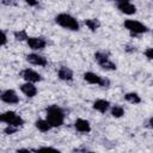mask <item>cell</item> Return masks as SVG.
<instances>
[{
    "label": "cell",
    "instance_id": "9a60e30c",
    "mask_svg": "<svg viewBox=\"0 0 153 153\" xmlns=\"http://www.w3.org/2000/svg\"><path fill=\"white\" fill-rule=\"evenodd\" d=\"M57 76H59V79H61V80H63V81H71V80L73 79V72H72L71 68L63 66V67H61V68L59 69Z\"/></svg>",
    "mask_w": 153,
    "mask_h": 153
},
{
    "label": "cell",
    "instance_id": "d4e9b609",
    "mask_svg": "<svg viewBox=\"0 0 153 153\" xmlns=\"http://www.w3.org/2000/svg\"><path fill=\"white\" fill-rule=\"evenodd\" d=\"M14 2H16V0H1V4H2V5H6V6L13 5Z\"/></svg>",
    "mask_w": 153,
    "mask_h": 153
},
{
    "label": "cell",
    "instance_id": "8fae6325",
    "mask_svg": "<svg viewBox=\"0 0 153 153\" xmlns=\"http://www.w3.org/2000/svg\"><path fill=\"white\" fill-rule=\"evenodd\" d=\"M20 91L29 98H32L37 94V87L33 85V82H29V81L20 85Z\"/></svg>",
    "mask_w": 153,
    "mask_h": 153
},
{
    "label": "cell",
    "instance_id": "7c38bea8",
    "mask_svg": "<svg viewBox=\"0 0 153 153\" xmlns=\"http://www.w3.org/2000/svg\"><path fill=\"white\" fill-rule=\"evenodd\" d=\"M117 8H118L122 13L128 14V16H131V14H135V13H136V7H135V5H133L130 1L118 2V4H117Z\"/></svg>",
    "mask_w": 153,
    "mask_h": 153
},
{
    "label": "cell",
    "instance_id": "d6986e66",
    "mask_svg": "<svg viewBox=\"0 0 153 153\" xmlns=\"http://www.w3.org/2000/svg\"><path fill=\"white\" fill-rule=\"evenodd\" d=\"M111 115H112L114 117H116V118L122 117V116L124 115V109H123V106H121V105H114V106L111 108Z\"/></svg>",
    "mask_w": 153,
    "mask_h": 153
},
{
    "label": "cell",
    "instance_id": "44dd1931",
    "mask_svg": "<svg viewBox=\"0 0 153 153\" xmlns=\"http://www.w3.org/2000/svg\"><path fill=\"white\" fill-rule=\"evenodd\" d=\"M17 130H18V127H14V126L7 124V127L4 129V133H5V134H7V135H11V134H14Z\"/></svg>",
    "mask_w": 153,
    "mask_h": 153
},
{
    "label": "cell",
    "instance_id": "5b68a950",
    "mask_svg": "<svg viewBox=\"0 0 153 153\" xmlns=\"http://www.w3.org/2000/svg\"><path fill=\"white\" fill-rule=\"evenodd\" d=\"M94 60L103 69H106V71H115L116 69V65L112 61H110L109 56L103 51H97L94 54Z\"/></svg>",
    "mask_w": 153,
    "mask_h": 153
},
{
    "label": "cell",
    "instance_id": "3957f363",
    "mask_svg": "<svg viewBox=\"0 0 153 153\" xmlns=\"http://www.w3.org/2000/svg\"><path fill=\"white\" fill-rule=\"evenodd\" d=\"M124 27L131 33V35H141V33H146L148 31V27L146 25H143L142 23L134 20V19H127L123 23Z\"/></svg>",
    "mask_w": 153,
    "mask_h": 153
},
{
    "label": "cell",
    "instance_id": "cb8c5ba5",
    "mask_svg": "<svg viewBox=\"0 0 153 153\" xmlns=\"http://www.w3.org/2000/svg\"><path fill=\"white\" fill-rule=\"evenodd\" d=\"M29 6H37L38 5V0H24Z\"/></svg>",
    "mask_w": 153,
    "mask_h": 153
},
{
    "label": "cell",
    "instance_id": "4316f807",
    "mask_svg": "<svg viewBox=\"0 0 153 153\" xmlns=\"http://www.w3.org/2000/svg\"><path fill=\"white\" fill-rule=\"evenodd\" d=\"M149 126L153 128V117H151V118H149Z\"/></svg>",
    "mask_w": 153,
    "mask_h": 153
},
{
    "label": "cell",
    "instance_id": "6da1fadb",
    "mask_svg": "<svg viewBox=\"0 0 153 153\" xmlns=\"http://www.w3.org/2000/svg\"><path fill=\"white\" fill-rule=\"evenodd\" d=\"M45 118L51 124V127H60L65 122V111L57 105H50L47 108Z\"/></svg>",
    "mask_w": 153,
    "mask_h": 153
},
{
    "label": "cell",
    "instance_id": "ba28073f",
    "mask_svg": "<svg viewBox=\"0 0 153 153\" xmlns=\"http://www.w3.org/2000/svg\"><path fill=\"white\" fill-rule=\"evenodd\" d=\"M26 43H27L29 48L32 50H42L47 45L45 39L42 37H29L26 39Z\"/></svg>",
    "mask_w": 153,
    "mask_h": 153
},
{
    "label": "cell",
    "instance_id": "8992f818",
    "mask_svg": "<svg viewBox=\"0 0 153 153\" xmlns=\"http://www.w3.org/2000/svg\"><path fill=\"white\" fill-rule=\"evenodd\" d=\"M84 80L88 84H92V85H99V86H103V87L109 86V80L102 78L100 75H98L93 72H86L84 74Z\"/></svg>",
    "mask_w": 153,
    "mask_h": 153
},
{
    "label": "cell",
    "instance_id": "83f0119b",
    "mask_svg": "<svg viewBox=\"0 0 153 153\" xmlns=\"http://www.w3.org/2000/svg\"><path fill=\"white\" fill-rule=\"evenodd\" d=\"M117 2H126V1H130V0H115Z\"/></svg>",
    "mask_w": 153,
    "mask_h": 153
},
{
    "label": "cell",
    "instance_id": "ffe728a7",
    "mask_svg": "<svg viewBox=\"0 0 153 153\" xmlns=\"http://www.w3.org/2000/svg\"><path fill=\"white\" fill-rule=\"evenodd\" d=\"M13 35H14V38H16L17 41H26V39L29 38V36H27V33H26V31H25V30L16 31Z\"/></svg>",
    "mask_w": 153,
    "mask_h": 153
},
{
    "label": "cell",
    "instance_id": "7402d4cb",
    "mask_svg": "<svg viewBox=\"0 0 153 153\" xmlns=\"http://www.w3.org/2000/svg\"><path fill=\"white\" fill-rule=\"evenodd\" d=\"M145 56L148 60H153V48H147L145 50Z\"/></svg>",
    "mask_w": 153,
    "mask_h": 153
},
{
    "label": "cell",
    "instance_id": "5bb4252c",
    "mask_svg": "<svg viewBox=\"0 0 153 153\" xmlns=\"http://www.w3.org/2000/svg\"><path fill=\"white\" fill-rule=\"evenodd\" d=\"M110 108V102L106 99H97L93 102V109L100 114H105Z\"/></svg>",
    "mask_w": 153,
    "mask_h": 153
},
{
    "label": "cell",
    "instance_id": "52a82bcc",
    "mask_svg": "<svg viewBox=\"0 0 153 153\" xmlns=\"http://www.w3.org/2000/svg\"><path fill=\"white\" fill-rule=\"evenodd\" d=\"M22 76L25 81H29V82H38L42 80V75L39 73H37L36 71L31 69V68H25L23 72H22Z\"/></svg>",
    "mask_w": 153,
    "mask_h": 153
},
{
    "label": "cell",
    "instance_id": "603a6c76",
    "mask_svg": "<svg viewBox=\"0 0 153 153\" xmlns=\"http://www.w3.org/2000/svg\"><path fill=\"white\" fill-rule=\"evenodd\" d=\"M6 43H7V35L5 31H1V45L4 47L6 45Z\"/></svg>",
    "mask_w": 153,
    "mask_h": 153
},
{
    "label": "cell",
    "instance_id": "30bf717a",
    "mask_svg": "<svg viewBox=\"0 0 153 153\" xmlns=\"http://www.w3.org/2000/svg\"><path fill=\"white\" fill-rule=\"evenodd\" d=\"M26 60H27L29 63L35 65V66H41V67H44V66H47V63H48V61H47V59H45L44 56H42V55H39V54H35V53L29 54V55L26 56Z\"/></svg>",
    "mask_w": 153,
    "mask_h": 153
},
{
    "label": "cell",
    "instance_id": "2e32d148",
    "mask_svg": "<svg viewBox=\"0 0 153 153\" xmlns=\"http://www.w3.org/2000/svg\"><path fill=\"white\" fill-rule=\"evenodd\" d=\"M35 126H36V128H37L39 131H43V133L49 131V130L53 128L51 124L47 121V118H45V120H37V121L35 122Z\"/></svg>",
    "mask_w": 153,
    "mask_h": 153
},
{
    "label": "cell",
    "instance_id": "ac0fdd59",
    "mask_svg": "<svg viewBox=\"0 0 153 153\" xmlns=\"http://www.w3.org/2000/svg\"><path fill=\"white\" fill-rule=\"evenodd\" d=\"M124 99L127 102L131 103V104H139V103H141V98H140V96L136 92H129V93H127L124 96Z\"/></svg>",
    "mask_w": 153,
    "mask_h": 153
},
{
    "label": "cell",
    "instance_id": "7a4b0ae2",
    "mask_svg": "<svg viewBox=\"0 0 153 153\" xmlns=\"http://www.w3.org/2000/svg\"><path fill=\"white\" fill-rule=\"evenodd\" d=\"M55 22H56L57 25H60L63 29H68V30H72V31H78L79 30L78 20L68 13H59L55 17Z\"/></svg>",
    "mask_w": 153,
    "mask_h": 153
},
{
    "label": "cell",
    "instance_id": "9c48e42d",
    "mask_svg": "<svg viewBox=\"0 0 153 153\" xmlns=\"http://www.w3.org/2000/svg\"><path fill=\"white\" fill-rule=\"evenodd\" d=\"M1 100L4 103H7V104H17L19 102V97L17 94V92L14 90H5L2 91L1 93Z\"/></svg>",
    "mask_w": 153,
    "mask_h": 153
},
{
    "label": "cell",
    "instance_id": "4fadbf2b",
    "mask_svg": "<svg viewBox=\"0 0 153 153\" xmlns=\"http://www.w3.org/2000/svg\"><path fill=\"white\" fill-rule=\"evenodd\" d=\"M74 128L79 131V133H90L91 131V124L87 120L84 118H78L74 122Z\"/></svg>",
    "mask_w": 153,
    "mask_h": 153
},
{
    "label": "cell",
    "instance_id": "e0dca14e",
    "mask_svg": "<svg viewBox=\"0 0 153 153\" xmlns=\"http://www.w3.org/2000/svg\"><path fill=\"white\" fill-rule=\"evenodd\" d=\"M85 25L91 30V31H96L99 26H100V23L98 19H94V18H88V19H85Z\"/></svg>",
    "mask_w": 153,
    "mask_h": 153
},
{
    "label": "cell",
    "instance_id": "277c9868",
    "mask_svg": "<svg viewBox=\"0 0 153 153\" xmlns=\"http://www.w3.org/2000/svg\"><path fill=\"white\" fill-rule=\"evenodd\" d=\"M0 121L6 123V124H11V126H14V127H20L24 124V120L14 111H5L1 114L0 116Z\"/></svg>",
    "mask_w": 153,
    "mask_h": 153
},
{
    "label": "cell",
    "instance_id": "484cf974",
    "mask_svg": "<svg viewBox=\"0 0 153 153\" xmlns=\"http://www.w3.org/2000/svg\"><path fill=\"white\" fill-rule=\"evenodd\" d=\"M38 151H57V149L53 148V147H41V148H38Z\"/></svg>",
    "mask_w": 153,
    "mask_h": 153
}]
</instances>
